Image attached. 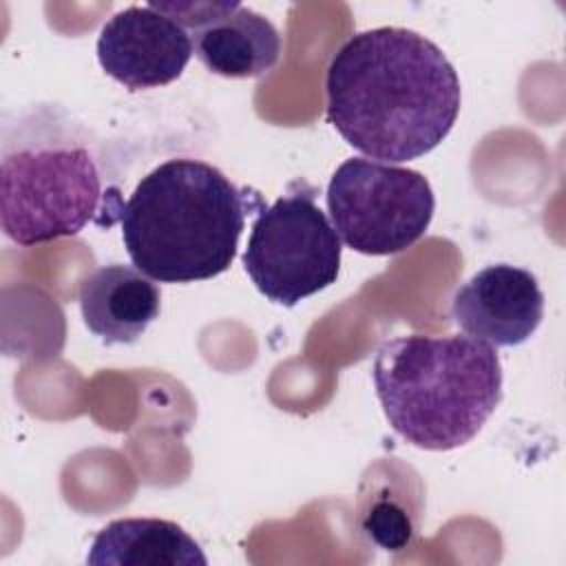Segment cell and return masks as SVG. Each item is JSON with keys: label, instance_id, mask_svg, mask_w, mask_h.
<instances>
[{"label": "cell", "instance_id": "obj_9", "mask_svg": "<svg viewBox=\"0 0 566 566\" xmlns=\"http://www.w3.org/2000/svg\"><path fill=\"white\" fill-rule=\"evenodd\" d=\"M451 316L471 338L491 347H515L539 327L544 294L528 270L495 263L475 272L455 292Z\"/></svg>", "mask_w": 566, "mask_h": 566}, {"label": "cell", "instance_id": "obj_1", "mask_svg": "<svg viewBox=\"0 0 566 566\" xmlns=\"http://www.w3.org/2000/svg\"><path fill=\"white\" fill-rule=\"evenodd\" d=\"M327 119L358 153L409 161L453 128L462 91L453 64L429 38L400 27L354 33L332 57Z\"/></svg>", "mask_w": 566, "mask_h": 566}, {"label": "cell", "instance_id": "obj_11", "mask_svg": "<svg viewBox=\"0 0 566 566\" xmlns=\"http://www.w3.org/2000/svg\"><path fill=\"white\" fill-rule=\"evenodd\" d=\"M93 566H206L201 546L175 522L124 517L106 524L91 542Z\"/></svg>", "mask_w": 566, "mask_h": 566}, {"label": "cell", "instance_id": "obj_8", "mask_svg": "<svg viewBox=\"0 0 566 566\" xmlns=\"http://www.w3.org/2000/svg\"><path fill=\"white\" fill-rule=\"evenodd\" d=\"M192 53L190 33L150 2L117 11L97 38L99 66L130 91L175 82Z\"/></svg>", "mask_w": 566, "mask_h": 566}, {"label": "cell", "instance_id": "obj_5", "mask_svg": "<svg viewBox=\"0 0 566 566\" xmlns=\"http://www.w3.org/2000/svg\"><path fill=\"white\" fill-rule=\"evenodd\" d=\"M340 250L332 221L316 206V188L296 179L283 197L256 212L243 268L268 301L294 307L336 283Z\"/></svg>", "mask_w": 566, "mask_h": 566}, {"label": "cell", "instance_id": "obj_7", "mask_svg": "<svg viewBox=\"0 0 566 566\" xmlns=\"http://www.w3.org/2000/svg\"><path fill=\"white\" fill-rule=\"evenodd\" d=\"M179 22L192 40L195 55L214 75L243 80L274 69L281 35L261 13L241 2H150Z\"/></svg>", "mask_w": 566, "mask_h": 566}, {"label": "cell", "instance_id": "obj_4", "mask_svg": "<svg viewBox=\"0 0 566 566\" xmlns=\"http://www.w3.org/2000/svg\"><path fill=\"white\" fill-rule=\"evenodd\" d=\"M371 376L394 431L429 451H451L473 440L502 400L500 356L471 336L387 340Z\"/></svg>", "mask_w": 566, "mask_h": 566}, {"label": "cell", "instance_id": "obj_2", "mask_svg": "<svg viewBox=\"0 0 566 566\" xmlns=\"http://www.w3.org/2000/svg\"><path fill=\"white\" fill-rule=\"evenodd\" d=\"M124 199L106 177L91 130L57 106H35L4 126L0 226L22 248L119 221Z\"/></svg>", "mask_w": 566, "mask_h": 566}, {"label": "cell", "instance_id": "obj_6", "mask_svg": "<svg viewBox=\"0 0 566 566\" xmlns=\"http://www.w3.org/2000/svg\"><path fill=\"white\" fill-rule=\"evenodd\" d=\"M327 210L347 248L387 256L413 245L429 228L436 197L418 170L367 159H345L329 179Z\"/></svg>", "mask_w": 566, "mask_h": 566}, {"label": "cell", "instance_id": "obj_3", "mask_svg": "<svg viewBox=\"0 0 566 566\" xmlns=\"http://www.w3.org/2000/svg\"><path fill=\"white\" fill-rule=\"evenodd\" d=\"M259 192L237 188L201 159H168L139 179L119 226L133 265L159 283H195L223 274L239 248Z\"/></svg>", "mask_w": 566, "mask_h": 566}, {"label": "cell", "instance_id": "obj_10", "mask_svg": "<svg viewBox=\"0 0 566 566\" xmlns=\"http://www.w3.org/2000/svg\"><path fill=\"white\" fill-rule=\"evenodd\" d=\"M84 325L106 345H130L159 316L161 292L137 268L111 263L80 281Z\"/></svg>", "mask_w": 566, "mask_h": 566}, {"label": "cell", "instance_id": "obj_12", "mask_svg": "<svg viewBox=\"0 0 566 566\" xmlns=\"http://www.w3.org/2000/svg\"><path fill=\"white\" fill-rule=\"evenodd\" d=\"M363 531L385 551H402L413 533L407 513L391 500H382L371 506L363 520Z\"/></svg>", "mask_w": 566, "mask_h": 566}]
</instances>
